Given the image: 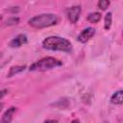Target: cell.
<instances>
[{
	"label": "cell",
	"instance_id": "30bf717a",
	"mask_svg": "<svg viewBox=\"0 0 123 123\" xmlns=\"http://www.w3.org/2000/svg\"><path fill=\"white\" fill-rule=\"evenodd\" d=\"M101 13L100 12H91L87 15V20L91 23H98L100 20H101Z\"/></svg>",
	"mask_w": 123,
	"mask_h": 123
},
{
	"label": "cell",
	"instance_id": "9c48e42d",
	"mask_svg": "<svg viewBox=\"0 0 123 123\" xmlns=\"http://www.w3.org/2000/svg\"><path fill=\"white\" fill-rule=\"evenodd\" d=\"M25 68H26V66H25V65H14V66H12V67L10 68L9 73H8V75H7V76H8L9 78H11V77L14 76L15 74H18V73H20V72L24 71V70H25Z\"/></svg>",
	"mask_w": 123,
	"mask_h": 123
},
{
	"label": "cell",
	"instance_id": "6da1fadb",
	"mask_svg": "<svg viewBox=\"0 0 123 123\" xmlns=\"http://www.w3.org/2000/svg\"><path fill=\"white\" fill-rule=\"evenodd\" d=\"M42 46L43 48L51 51H62V52L69 53L72 50L71 42L68 39L58 36H52L46 37L42 41Z\"/></svg>",
	"mask_w": 123,
	"mask_h": 123
},
{
	"label": "cell",
	"instance_id": "5bb4252c",
	"mask_svg": "<svg viewBox=\"0 0 123 123\" xmlns=\"http://www.w3.org/2000/svg\"><path fill=\"white\" fill-rule=\"evenodd\" d=\"M43 123H57V121H56V120H51V119H49V120L44 121Z\"/></svg>",
	"mask_w": 123,
	"mask_h": 123
},
{
	"label": "cell",
	"instance_id": "9a60e30c",
	"mask_svg": "<svg viewBox=\"0 0 123 123\" xmlns=\"http://www.w3.org/2000/svg\"><path fill=\"white\" fill-rule=\"evenodd\" d=\"M72 123H80V122H79V120H73Z\"/></svg>",
	"mask_w": 123,
	"mask_h": 123
},
{
	"label": "cell",
	"instance_id": "8fae6325",
	"mask_svg": "<svg viewBox=\"0 0 123 123\" xmlns=\"http://www.w3.org/2000/svg\"><path fill=\"white\" fill-rule=\"evenodd\" d=\"M111 23H112V14H111V12H108L105 16V23H104L105 30H107V31L110 30Z\"/></svg>",
	"mask_w": 123,
	"mask_h": 123
},
{
	"label": "cell",
	"instance_id": "52a82bcc",
	"mask_svg": "<svg viewBox=\"0 0 123 123\" xmlns=\"http://www.w3.org/2000/svg\"><path fill=\"white\" fill-rule=\"evenodd\" d=\"M15 111H16V108L15 107H11L10 109H8L3 113L2 117H1V122L0 123H11Z\"/></svg>",
	"mask_w": 123,
	"mask_h": 123
},
{
	"label": "cell",
	"instance_id": "5b68a950",
	"mask_svg": "<svg viewBox=\"0 0 123 123\" xmlns=\"http://www.w3.org/2000/svg\"><path fill=\"white\" fill-rule=\"evenodd\" d=\"M95 35V29L94 28H91V27H87L86 29H84L78 36L77 39L82 42V43H86L93 36Z\"/></svg>",
	"mask_w": 123,
	"mask_h": 123
},
{
	"label": "cell",
	"instance_id": "7c38bea8",
	"mask_svg": "<svg viewBox=\"0 0 123 123\" xmlns=\"http://www.w3.org/2000/svg\"><path fill=\"white\" fill-rule=\"evenodd\" d=\"M18 23H19V18L17 16H12V17L8 18L7 21H6V25H8V26L17 25Z\"/></svg>",
	"mask_w": 123,
	"mask_h": 123
},
{
	"label": "cell",
	"instance_id": "8992f818",
	"mask_svg": "<svg viewBox=\"0 0 123 123\" xmlns=\"http://www.w3.org/2000/svg\"><path fill=\"white\" fill-rule=\"evenodd\" d=\"M28 42V37L26 35L24 34H19L18 36H16L14 38H12L10 41V46L12 48H17L20 47L23 44H26Z\"/></svg>",
	"mask_w": 123,
	"mask_h": 123
},
{
	"label": "cell",
	"instance_id": "4fadbf2b",
	"mask_svg": "<svg viewBox=\"0 0 123 123\" xmlns=\"http://www.w3.org/2000/svg\"><path fill=\"white\" fill-rule=\"evenodd\" d=\"M110 4H111V2L108 1V0H101V1L98 2V7H99V9L105 11L110 6Z\"/></svg>",
	"mask_w": 123,
	"mask_h": 123
},
{
	"label": "cell",
	"instance_id": "277c9868",
	"mask_svg": "<svg viewBox=\"0 0 123 123\" xmlns=\"http://www.w3.org/2000/svg\"><path fill=\"white\" fill-rule=\"evenodd\" d=\"M81 6H72L70 7L69 9L66 10V15H67V18L68 20L72 23V24H75L77 23V21L79 20V17H80V14H81Z\"/></svg>",
	"mask_w": 123,
	"mask_h": 123
},
{
	"label": "cell",
	"instance_id": "3957f363",
	"mask_svg": "<svg viewBox=\"0 0 123 123\" xmlns=\"http://www.w3.org/2000/svg\"><path fill=\"white\" fill-rule=\"evenodd\" d=\"M62 64V62L61 61L53 57H46L31 64L29 67V70L30 71H46V70L61 66Z\"/></svg>",
	"mask_w": 123,
	"mask_h": 123
},
{
	"label": "cell",
	"instance_id": "ba28073f",
	"mask_svg": "<svg viewBox=\"0 0 123 123\" xmlns=\"http://www.w3.org/2000/svg\"><path fill=\"white\" fill-rule=\"evenodd\" d=\"M111 102L113 105H120L123 103V90H117L115 91L111 97Z\"/></svg>",
	"mask_w": 123,
	"mask_h": 123
},
{
	"label": "cell",
	"instance_id": "7a4b0ae2",
	"mask_svg": "<svg viewBox=\"0 0 123 123\" xmlns=\"http://www.w3.org/2000/svg\"><path fill=\"white\" fill-rule=\"evenodd\" d=\"M59 21V17L54 13H41L36 15L28 20V24L36 29L47 28L53 25H56Z\"/></svg>",
	"mask_w": 123,
	"mask_h": 123
}]
</instances>
